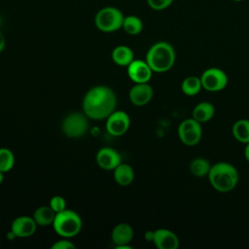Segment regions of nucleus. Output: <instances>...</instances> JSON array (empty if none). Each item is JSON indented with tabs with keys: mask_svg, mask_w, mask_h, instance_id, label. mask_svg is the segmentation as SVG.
I'll list each match as a JSON object with an SVG mask.
<instances>
[{
	"mask_svg": "<svg viewBox=\"0 0 249 249\" xmlns=\"http://www.w3.org/2000/svg\"><path fill=\"white\" fill-rule=\"evenodd\" d=\"M114 178L119 185L127 186L134 179V171L130 165L121 162L114 169Z\"/></svg>",
	"mask_w": 249,
	"mask_h": 249,
	"instance_id": "obj_18",
	"label": "nucleus"
},
{
	"mask_svg": "<svg viewBox=\"0 0 249 249\" xmlns=\"http://www.w3.org/2000/svg\"><path fill=\"white\" fill-rule=\"evenodd\" d=\"M175 51L171 44L160 41L154 44L146 54V61L153 72L163 73L171 69L175 62Z\"/></svg>",
	"mask_w": 249,
	"mask_h": 249,
	"instance_id": "obj_3",
	"label": "nucleus"
},
{
	"mask_svg": "<svg viewBox=\"0 0 249 249\" xmlns=\"http://www.w3.org/2000/svg\"><path fill=\"white\" fill-rule=\"evenodd\" d=\"M96 162L105 170H113L122 162V159L115 149L103 147L96 154Z\"/></svg>",
	"mask_w": 249,
	"mask_h": 249,
	"instance_id": "obj_12",
	"label": "nucleus"
},
{
	"mask_svg": "<svg viewBox=\"0 0 249 249\" xmlns=\"http://www.w3.org/2000/svg\"><path fill=\"white\" fill-rule=\"evenodd\" d=\"M130 125L129 116L124 111H114L106 119V129L113 136L124 134Z\"/></svg>",
	"mask_w": 249,
	"mask_h": 249,
	"instance_id": "obj_9",
	"label": "nucleus"
},
{
	"mask_svg": "<svg viewBox=\"0 0 249 249\" xmlns=\"http://www.w3.org/2000/svg\"><path fill=\"white\" fill-rule=\"evenodd\" d=\"M207 176L211 186L221 193H228L233 190L238 182L236 168L231 163L224 161L211 165Z\"/></svg>",
	"mask_w": 249,
	"mask_h": 249,
	"instance_id": "obj_2",
	"label": "nucleus"
},
{
	"mask_svg": "<svg viewBox=\"0 0 249 249\" xmlns=\"http://www.w3.org/2000/svg\"><path fill=\"white\" fill-rule=\"evenodd\" d=\"M15 164V156L7 148H0V171L8 172Z\"/></svg>",
	"mask_w": 249,
	"mask_h": 249,
	"instance_id": "obj_24",
	"label": "nucleus"
},
{
	"mask_svg": "<svg viewBox=\"0 0 249 249\" xmlns=\"http://www.w3.org/2000/svg\"><path fill=\"white\" fill-rule=\"evenodd\" d=\"M244 157H245L246 160L249 162V143L246 144V147L244 149Z\"/></svg>",
	"mask_w": 249,
	"mask_h": 249,
	"instance_id": "obj_29",
	"label": "nucleus"
},
{
	"mask_svg": "<svg viewBox=\"0 0 249 249\" xmlns=\"http://www.w3.org/2000/svg\"><path fill=\"white\" fill-rule=\"evenodd\" d=\"M55 214L56 213L51 208V206H41L35 210L33 214V219L38 226L45 227L53 223Z\"/></svg>",
	"mask_w": 249,
	"mask_h": 249,
	"instance_id": "obj_19",
	"label": "nucleus"
},
{
	"mask_svg": "<svg viewBox=\"0 0 249 249\" xmlns=\"http://www.w3.org/2000/svg\"><path fill=\"white\" fill-rule=\"evenodd\" d=\"M152 241L159 249H177L179 247L178 236L167 229L155 231Z\"/></svg>",
	"mask_w": 249,
	"mask_h": 249,
	"instance_id": "obj_13",
	"label": "nucleus"
},
{
	"mask_svg": "<svg viewBox=\"0 0 249 249\" xmlns=\"http://www.w3.org/2000/svg\"><path fill=\"white\" fill-rule=\"evenodd\" d=\"M122 28L128 35H137L143 29V22L136 16H127L124 18Z\"/></svg>",
	"mask_w": 249,
	"mask_h": 249,
	"instance_id": "obj_22",
	"label": "nucleus"
},
{
	"mask_svg": "<svg viewBox=\"0 0 249 249\" xmlns=\"http://www.w3.org/2000/svg\"><path fill=\"white\" fill-rule=\"evenodd\" d=\"M3 173L4 172H2V171H0V184L3 182V180H4V175H3Z\"/></svg>",
	"mask_w": 249,
	"mask_h": 249,
	"instance_id": "obj_31",
	"label": "nucleus"
},
{
	"mask_svg": "<svg viewBox=\"0 0 249 249\" xmlns=\"http://www.w3.org/2000/svg\"><path fill=\"white\" fill-rule=\"evenodd\" d=\"M53 226L55 232L60 236L73 237L82 229V219L75 211L64 209L55 214Z\"/></svg>",
	"mask_w": 249,
	"mask_h": 249,
	"instance_id": "obj_4",
	"label": "nucleus"
},
{
	"mask_svg": "<svg viewBox=\"0 0 249 249\" xmlns=\"http://www.w3.org/2000/svg\"><path fill=\"white\" fill-rule=\"evenodd\" d=\"M112 59L120 66H128L133 60V52L127 46H117L112 52Z\"/></svg>",
	"mask_w": 249,
	"mask_h": 249,
	"instance_id": "obj_17",
	"label": "nucleus"
},
{
	"mask_svg": "<svg viewBox=\"0 0 249 249\" xmlns=\"http://www.w3.org/2000/svg\"><path fill=\"white\" fill-rule=\"evenodd\" d=\"M233 137L241 143H249V120H238L232 125Z\"/></svg>",
	"mask_w": 249,
	"mask_h": 249,
	"instance_id": "obj_20",
	"label": "nucleus"
},
{
	"mask_svg": "<svg viewBox=\"0 0 249 249\" xmlns=\"http://www.w3.org/2000/svg\"><path fill=\"white\" fill-rule=\"evenodd\" d=\"M202 129L200 123L193 118L184 120L178 126V136L182 143L187 146L196 145L200 141Z\"/></svg>",
	"mask_w": 249,
	"mask_h": 249,
	"instance_id": "obj_7",
	"label": "nucleus"
},
{
	"mask_svg": "<svg viewBox=\"0 0 249 249\" xmlns=\"http://www.w3.org/2000/svg\"><path fill=\"white\" fill-rule=\"evenodd\" d=\"M153 234H154V231H147L145 233V238L149 241H152L153 240Z\"/></svg>",
	"mask_w": 249,
	"mask_h": 249,
	"instance_id": "obj_30",
	"label": "nucleus"
},
{
	"mask_svg": "<svg viewBox=\"0 0 249 249\" xmlns=\"http://www.w3.org/2000/svg\"><path fill=\"white\" fill-rule=\"evenodd\" d=\"M154 90L147 83L136 84L133 86L128 93L129 99L132 104L136 106H143L149 103L153 97Z\"/></svg>",
	"mask_w": 249,
	"mask_h": 249,
	"instance_id": "obj_14",
	"label": "nucleus"
},
{
	"mask_svg": "<svg viewBox=\"0 0 249 249\" xmlns=\"http://www.w3.org/2000/svg\"><path fill=\"white\" fill-rule=\"evenodd\" d=\"M202 88L200 78L196 76L186 77L181 85V89L184 94L189 96H194L197 94Z\"/></svg>",
	"mask_w": 249,
	"mask_h": 249,
	"instance_id": "obj_21",
	"label": "nucleus"
},
{
	"mask_svg": "<svg viewBox=\"0 0 249 249\" xmlns=\"http://www.w3.org/2000/svg\"><path fill=\"white\" fill-rule=\"evenodd\" d=\"M112 241L116 246L128 244L133 237V230L130 225L121 223L115 226L111 233Z\"/></svg>",
	"mask_w": 249,
	"mask_h": 249,
	"instance_id": "obj_15",
	"label": "nucleus"
},
{
	"mask_svg": "<svg viewBox=\"0 0 249 249\" xmlns=\"http://www.w3.org/2000/svg\"><path fill=\"white\" fill-rule=\"evenodd\" d=\"M50 206L55 213H58L66 209V201L62 196H54L50 200Z\"/></svg>",
	"mask_w": 249,
	"mask_h": 249,
	"instance_id": "obj_25",
	"label": "nucleus"
},
{
	"mask_svg": "<svg viewBox=\"0 0 249 249\" xmlns=\"http://www.w3.org/2000/svg\"><path fill=\"white\" fill-rule=\"evenodd\" d=\"M215 114V108L210 102H200L195 106L192 112V118L198 123H205L210 121Z\"/></svg>",
	"mask_w": 249,
	"mask_h": 249,
	"instance_id": "obj_16",
	"label": "nucleus"
},
{
	"mask_svg": "<svg viewBox=\"0 0 249 249\" xmlns=\"http://www.w3.org/2000/svg\"><path fill=\"white\" fill-rule=\"evenodd\" d=\"M5 44H6L5 37H4L3 33L0 31V53L4 50V48H5Z\"/></svg>",
	"mask_w": 249,
	"mask_h": 249,
	"instance_id": "obj_28",
	"label": "nucleus"
},
{
	"mask_svg": "<svg viewBox=\"0 0 249 249\" xmlns=\"http://www.w3.org/2000/svg\"><path fill=\"white\" fill-rule=\"evenodd\" d=\"M173 0H147L148 6L155 11H161L168 8Z\"/></svg>",
	"mask_w": 249,
	"mask_h": 249,
	"instance_id": "obj_26",
	"label": "nucleus"
},
{
	"mask_svg": "<svg viewBox=\"0 0 249 249\" xmlns=\"http://www.w3.org/2000/svg\"><path fill=\"white\" fill-rule=\"evenodd\" d=\"M202 88L208 91H219L228 85V76L220 68L211 67L206 69L200 77Z\"/></svg>",
	"mask_w": 249,
	"mask_h": 249,
	"instance_id": "obj_8",
	"label": "nucleus"
},
{
	"mask_svg": "<svg viewBox=\"0 0 249 249\" xmlns=\"http://www.w3.org/2000/svg\"><path fill=\"white\" fill-rule=\"evenodd\" d=\"M62 132L69 138H79L86 134L89 129L88 116L84 113H71L61 123Z\"/></svg>",
	"mask_w": 249,
	"mask_h": 249,
	"instance_id": "obj_6",
	"label": "nucleus"
},
{
	"mask_svg": "<svg viewBox=\"0 0 249 249\" xmlns=\"http://www.w3.org/2000/svg\"><path fill=\"white\" fill-rule=\"evenodd\" d=\"M117 96L107 86L91 88L83 99V110L88 118L92 120L107 119L116 109Z\"/></svg>",
	"mask_w": 249,
	"mask_h": 249,
	"instance_id": "obj_1",
	"label": "nucleus"
},
{
	"mask_svg": "<svg viewBox=\"0 0 249 249\" xmlns=\"http://www.w3.org/2000/svg\"><path fill=\"white\" fill-rule=\"evenodd\" d=\"M210 167L211 165L209 161L203 158H196L190 163V171L196 177H203L208 175Z\"/></svg>",
	"mask_w": 249,
	"mask_h": 249,
	"instance_id": "obj_23",
	"label": "nucleus"
},
{
	"mask_svg": "<svg viewBox=\"0 0 249 249\" xmlns=\"http://www.w3.org/2000/svg\"><path fill=\"white\" fill-rule=\"evenodd\" d=\"M232 1H234V2H240V1H243V0H232Z\"/></svg>",
	"mask_w": 249,
	"mask_h": 249,
	"instance_id": "obj_32",
	"label": "nucleus"
},
{
	"mask_svg": "<svg viewBox=\"0 0 249 249\" xmlns=\"http://www.w3.org/2000/svg\"><path fill=\"white\" fill-rule=\"evenodd\" d=\"M153 70L145 60L133 59L127 66V74L135 84L148 83L152 77Z\"/></svg>",
	"mask_w": 249,
	"mask_h": 249,
	"instance_id": "obj_10",
	"label": "nucleus"
},
{
	"mask_svg": "<svg viewBox=\"0 0 249 249\" xmlns=\"http://www.w3.org/2000/svg\"><path fill=\"white\" fill-rule=\"evenodd\" d=\"M37 224L33 217L19 216L11 225V231L17 237H28L36 231Z\"/></svg>",
	"mask_w": 249,
	"mask_h": 249,
	"instance_id": "obj_11",
	"label": "nucleus"
},
{
	"mask_svg": "<svg viewBox=\"0 0 249 249\" xmlns=\"http://www.w3.org/2000/svg\"><path fill=\"white\" fill-rule=\"evenodd\" d=\"M122 11L115 7H104L94 17V24L102 32H114L122 28L124 21Z\"/></svg>",
	"mask_w": 249,
	"mask_h": 249,
	"instance_id": "obj_5",
	"label": "nucleus"
},
{
	"mask_svg": "<svg viewBox=\"0 0 249 249\" xmlns=\"http://www.w3.org/2000/svg\"><path fill=\"white\" fill-rule=\"evenodd\" d=\"M52 248L53 249H71V248H75V245L67 239H61V240L55 241L52 245Z\"/></svg>",
	"mask_w": 249,
	"mask_h": 249,
	"instance_id": "obj_27",
	"label": "nucleus"
}]
</instances>
